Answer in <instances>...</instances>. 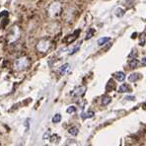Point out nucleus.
<instances>
[{
  "label": "nucleus",
  "instance_id": "1",
  "mask_svg": "<svg viewBox=\"0 0 146 146\" xmlns=\"http://www.w3.org/2000/svg\"><path fill=\"white\" fill-rule=\"evenodd\" d=\"M29 65V60L27 57H20L14 62V68L17 71H22V70L26 69Z\"/></svg>",
  "mask_w": 146,
  "mask_h": 146
},
{
  "label": "nucleus",
  "instance_id": "2",
  "mask_svg": "<svg viewBox=\"0 0 146 146\" xmlns=\"http://www.w3.org/2000/svg\"><path fill=\"white\" fill-rule=\"evenodd\" d=\"M60 10H61V5H60L59 2H53V3L51 4L49 8V16L51 17H56L60 13Z\"/></svg>",
  "mask_w": 146,
  "mask_h": 146
},
{
  "label": "nucleus",
  "instance_id": "3",
  "mask_svg": "<svg viewBox=\"0 0 146 146\" xmlns=\"http://www.w3.org/2000/svg\"><path fill=\"white\" fill-rule=\"evenodd\" d=\"M19 36H20V33H19V29L18 27H13L12 28V30L10 31V33L8 34V41L9 43H13V41H17Z\"/></svg>",
  "mask_w": 146,
  "mask_h": 146
},
{
  "label": "nucleus",
  "instance_id": "4",
  "mask_svg": "<svg viewBox=\"0 0 146 146\" xmlns=\"http://www.w3.org/2000/svg\"><path fill=\"white\" fill-rule=\"evenodd\" d=\"M49 45H51V43H49V41H47V39H41V41H39V43H37V49L39 51H41V53H45V51L49 49Z\"/></svg>",
  "mask_w": 146,
  "mask_h": 146
},
{
  "label": "nucleus",
  "instance_id": "5",
  "mask_svg": "<svg viewBox=\"0 0 146 146\" xmlns=\"http://www.w3.org/2000/svg\"><path fill=\"white\" fill-rule=\"evenodd\" d=\"M85 91H86V88L84 86H78L74 89L72 92H71V96L73 98H78V97H81V96L84 95Z\"/></svg>",
  "mask_w": 146,
  "mask_h": 146
},
{
  "label": "nucleus",
  "instance_id": "6",
  "mask_svg": "<svg viewBox=\"0 0 146 146\" xmlns=\"http://www.w3.org/2000/svg\"><path fill=\"white\" fill-rule=\"evenodd\" d=\"M114 77H116V80L120 81V82H122V81L126 80V74L122 71H118V72L114 73Z\"/></svg>",
  "mask_w": 146,
  "mask_h": 146
},
{
  "label": "nucleus",
  "instance_id": "7",
  "mask_svg": "<svg viewBox=\"0 0 146 146\" xmlns=\"http://www.w3.org/2000/svg\"><path fill=\"white\" fill-rule=\"evenodd\" d=\"M69 68H70V65L68 63H65V64H63V65L61 66V67L58 69V72L60 73L61 75H64V74H66V73L68 72V70H69Z\"/></svg>",
  "mask_w": 146,
  "mask_h": 146
},
{
  "label": "nucleus",
  "instance_id": "8",
  "mask_svg": "<svg viewBox=\"0 0 146 146\" xmlns=\"http://www.w3.org/2000/svg\"><path fill=\"white\" fill-rule=\"evenodd\" d=\"M118 91H120V93H128V92H131V88L128 84H122L120 86Z\"/></svg>",
  "mask_w": 146,
  "mask_h": 146
},
{
  "label": "nucleus",
  "instance_id": "9",
  "mask_svg": "<svg viewBox=\"0 0 146 146\" xmlns=\"http://www.w3.org/2000/svg\"><path fill=\"white\" fill-rule=\"evenodd\" d=\"M110 39V37H101V39H98V45H100V47H102V45H104L105 43H107L108 41H109Z\"/></svg>",
  "mask_w": 146,
  "mask_h": 146
},
{
  "label": "nucleus",
  "instance_id": "10",
  "mask_svg": "<svg viewBox=\"0 0 146 146\" xmlns=\"http://www.w3.org/2000/svg\"><path fill=\"white\" fill-rule=\"evenodd\" d=\"M93 116H94L93 110H89L88 112H82V114H81V118H82V120H86V118H92Z\"/></svg>",
  "mask_w": 146,
  "mask_h": 146
},
{
  "label": "nucleus",
  "instance_id": "11",
  "mask_svg": "<svg viewBox=\"0 0 146 146\" xmlns=\"http://www.w3.org/2000/svg\"><path fill=\"white\" fill-rule=\"evenodd\" d=\"M114 15L116 17H122L124 15V10L122 9V7H118L116 10H114Z\"/></svg>",
  "mask_w": 146,
  "mask_h": 146
},
{
  "label": "nucleus",
  "instance_id": "12",
  "mask_svg": "<svg viewBox=\"0 0 146 146\" xmlns=\"http://www.w3.org/2000/svg\"><path fill=\"white\" fill-rule=\"evenodd\" d=\"M138 78H139V74H138V73H132V74L129 75L128 79L129 82H135V81H136Z\"/></svg>",
  "mask_w": 146,
  "mask_h": 146
},
{
  "label": "nucleus",
  "instance_id": "13",
  "mask_svg": "<svg viewBox=\"0 0 146 146\" xmlns=\"http://www.w3.org/2000/svg\"><path fill=\"white\" fill-rule=\"evenodd\" d=\"M110 101H112L110 97H109V96H104V97L102 98V105L103 106L109 105V104L110 103Z\"/></svg>",
  "mask_w": 146,
  "mask_h": 146
},
{
  "label": "nucleus",
  "instance_id": "14",
  "mask_svg": "<svg viewBox=\"0 0 146 146\" xmlns=\"http://www.w3.org/2000/svg\"><path fill=\"white\" fill-rule=\"evenodd\" d=\"M68 132H69L71 135H73V136H75V135L78 134L79 129H78V128H76V126H72V128H70L68 129Z\"/></svg>",
  "mask_w": 146,
  "mask_h": 146
},
{
  "label": "nucleus",
  "instance_id": "15",
  "mask_svg": "<svg viewBox=\"0 0 146 146\" xmlns=\"http://www.w3.org/2000/svg\"><path fill=\"white\" fill-rule=\"evenodd\" d=\"M78 35H79V31H77L76 32V34H73L72 36H70V37H66V41H67V43H71V41H74L75 39H76L77 37H78Z\"/></svg>",
  "mask_w": 146,
  "mask_h": 146
},
{
  "label": "nucleus",
  "instance_id": "16",
  "mask_svg": "<svg viewBox=\"0 0 146 146\" xmlns=\"http://www.w3.org/2000/svg\"><path fill=\"white\" fill-rule=\"evenodd\" d=\"M138 65V60L135 59V58H133L132 60H130V62H129V67L132 68V69H134V68H136V66Z\"/></svg>",
  "mask_w": 146,
  "mask_h": 146
},
{
  "label": "nucleus",
  "instance_id": "17",
  "mask_svg": "<svg viewBox=\"0 0 146 146\" xmlns=\"http://www.w3.org/2000/svg\"><path fill=\"white\" fill-rule=\"evenodd\" d=\"M60 120H61V114H56L55 116L53 118V124H58Z\"/></svg>",
  "mask_w": 146,
  "mask_h": 146
},
{
  "label": "nucleus",
  "instance_id": "18",
  "mask_svg": "<svg viewBox=\"0 0 146 146\" xmlns=\"http://www.w3.org/2000/svg\"><path fill=\"white\" fill-rule=\"evenodd\" d=\"M59 139H60V137L58 136L57 134H53L51 136V141L53 143H55V142H57V141H59Z\"/></svg>",
  "mask_w": 146,
  "mask_h": 146
},
{
  "label": "nucleus",
  "instance_id": "19",
  "mask_svg": "<svg viewBox=\"0 0 146 146\" xmlns=\"http://www.w3.org/2000/svg\"><path fill=\"white\" fill-rule=\"evenodd\" d=\"M79 47H80V43H77L75 47H72V49H70V51H69V55H73V53H75L79 49Z\"/></svg>",
  "mask_w": 146,
  "mask_h": 146
},
{
  "label": "nucleus",
  "instance_id": "20",
  "mask_svg": "<svg viewBox=\"0 0 146 146\" xmlns=\"http://www.w3.org/2000/svg\"><path fill=\"white\" fill-rule=\"evenodd\" d=\"M95 34V30L94 29H90V30L88 31V33H87V36H86V39H89L90 37H93V35Z\"/></svg>",
  "mask_w": 146,
  "mask_h": 146
},
{
  "label": "nucleus",
  "instance_id": "21",
  "mask_svg": "<svg viewBox=\"0 0 146 146\" xmlns=\"http://www.w3.org/2000/svg\"><path fill=\"white\" fill-rule=\"evenodd\" d=\"M66 112H67V114H73V112H76V108H75L74 106H70V107L67 108Z\"/></svg>",
  "mask_w": 146,
  "mask_h": 146
},
{
  "label": "nucleus",
  "instance_id": "22",
  "mask_svg": "<svg viewBox=\"0 0 146 146\" xmlns=\"http://www.w3.org/2000/svg\"><path fill=\"white\" fill-rule=\"evenodd\" d=\"M64 146H77V144H76V142H75V141L68 140V141H66V143L64 144Z\"/></svg>",
  "mask_w": 146,
  "mask_h": 146
},
{
  "label": "nucleus",
  "instance_id": "23",
  "mask_svg": "<svg viewBox=\"0 0 146 146\" xmlns=\"http://www.w3.org/2000/svg\"><path fill=\"white\" fill-rule=\"evenodd\" d=\"M126 100H128V101H134L135 97H134V96H126Z\"/></svg>",
  "mask_w": 146,
  "mask_h": 146
},
{
  "label": "nucleus",
  "instance_id": "24",
  "mask_svg": "<svg viewBox=\"0 0 146 146\" xmlns=\"http://www.w3.org/2000/svg\"><path fill=\"white\" fill-rule=\"evenodd\" d=\"M141 64H142V65H144V66H146V56H144V57L141 59Z\"/></svg>",
  "mask_w": 146,
  "mask_h": 146
},
{
  "label": "nucleus",
  "instance_id": "25",
  "mask_svg": "<svg viewBox=\"0 0 146 146\" xmlns=\"http://www.w3.org/2000/svg\"><path fill=\"white\" fill-rule=\"evenodd\" d=\"M47 138H49V132H45L43 134V139H47Z\"/></svg>",
  "mask_w": 146,
  "mask_h": 146
},
{
  "label": "nucleus",
  "instance_id": "26",
  "mask_svg": "<svg viewBox=\"0 0 146 146\" xmlns=\"http://www.w3.org/2000/svg\"><path fill=\"white\" fill-rule=\"evenodd\" d=\"M45 146H47V145H45Z\"/></svg>",
  "mask_w": 146,
  "mask_h": 146
}]
</instances>
